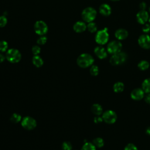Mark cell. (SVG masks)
Instances as JSON below:
<instances>
[{
  "mask_svg": "<svg viewBox=\"0 0 150 150\" xmlns=\"http://www.w3.org/2000/svg\"><path fill=\"white\" fill-rule=\"evenodd\" d=\"M10 120L13 123H18L22 120V117L20 114L18 113H13L11 115Z\"/></svg>",
  "mask_w": 150,
  "mask_h": 150,
  "instance_id": "cell-25",
  "label": "cell"
},
{
  "mask_svg": "<svg viewBox=\"0 0 150 150\" xmlns=\"http://www.w3.org/2000/svg\"><path fill=\"white\" fill-rule=\"evenodd\" d=\"M94 62L93 57L88 53H82L77 59V63L81 68H87L92 66Z\"/></svg>",
  "mask_w": 150,
  "mask_h": 150,
  "instance_id": "cell-1",
  "label": "cell"
},
{
  "mask_svg": "<svg viewBox=\"0 0 150 150\" xmlns=\"http://www.w3.org/2000/svg\"><path fill=\"white\" fill-rule=\"evenodd\" d=\"M90 73L93 76H97L98 73H99L98 67L97 66H96V65H92V66H91V67L90 69Z\"/></svg>",
  "mask_w": 150,
  "mask_h": 150,
  "instance_id": "cell-26",
  "label": "cell"
},
{
  "mask_svg": "<svg viewBox=\"0 0 150 150\" xmlns=\"http://www.w3.org/2000/svg\"><path fill=\"white\" fill-rule=\"evenodd\" d=\"M91 110L92 112L96 115H101L103 111V107H101V105H100L99 104H97V103L93 104V105L91 106Z\"/></svg>",
  "mask_w": 150,
  "mask_h": 150,
  "instance_id": "cell-17",
  "label": "cell"
},
{
  "mask_svg": "<svg viewBox=\"0 0 150 150\" xmlns=\"http://www.w3.org/2000/svg\"><path fill=\"white\" fill-rule=\"evenodd\" d=\"M40 47L38 45L33 46L32 48V52L34 55H38L40 53Z\"/></svg>",
  "mask_w": 150,
  "mask_h": 150,
  "instance_id": "cell-31",
  "label": "cell"
},
{
  "mask_svg": "<svg viewBox=\"0 0 150 150\" xmlns=\"http://www.w3.org/2000/svg\"><path fill=\"white\" fill-rule=\"evenodd\" d=\"M146 133L148 134V135H150V127H148L145 131Z\"/></svg>",
  "mask_w": 150,
  "mask_h": 150,
  "instance_id": "cell-38",
  "label": "cell"
},
{
  "mask_svg": "<svg viewBox=\"0 0 150 150\" xmlns=\"http://www.w3.org/2000/svg\"><path fill=\"white\" fill-rule=\"evenodd\" d=\"M21 125L26 130H32L37 125L36 121L32 117L26 116L23 117L21 120Z\"/></svg>",
  "mask_w": 150,
  "mask_h": 150,
  "instance_id": "cell-6",
  "label": "cell"
},
{
  "mask_svg": "<svg viewBox=\"0 0 150 150\" xmlns=\"http://www.w3.org/2000/svg\"><path fill=\"white\" fill-rule=\"evenodd\" d=\"M145 101L147 103L150 104V93H148V94L145 96Z\"/></svg>",
  "mask_w": 150,
  "mask_h": 150,
  "instance_id": "cell-36",
  "label": "cell"
},
{
  "mask_svg": "<svg viewBox=\"0 0 150 150\" xmlns=\"http://www.w3.org/2000/svg\"><path fill=\"white\" fill-rule=\"evenodd\" d=\"M102 118L103 121H104L106 123L113 124L116 121L117 119V115L115 111L109 110L103 112Z\"/></svg>",
  "mask_w": 150,
  "mask_h": 150,
  "instance_id": "cell-9",
  "label": "cell"
},
{
  "mask_svg": "<svg viewBox=\"0 0 150 150\" xmlns=\"http://www.w3.org/2000/svg\"><path fill=\"white\" fill-rule=\"evenodd\" d=\"M5 59H6V56H5L2 53H0V63L3 62Z\"/></svg>",
  "mask_w": 150,
  "mask_h": 150,
  "instance_id": "cell-37",
  "label": "cell"
},
{
  "mask_svg": "<svg viewBox=\"0 0 150 150\" xmlns=\"http://www.w3.org/2000/svg\"><path fill=\"white\" fill-rule=\"evenodd\" d=\"M5 56L7 60L12 63H18L22 57L20 52L18 49L14 48L8 49L6 52Z\"/></svg>",
  "mask_w": 150,
  "mask_h": 150,
  "instance_id": "cell-2",
  "label": "cell"
},
{
  "mask_svg": "<svg viewBox=\"0 0 150 150\" xmlns=\"http://www.w3.org/2000/svg\"><path fill=\"white\" fill-rule=\"evenodd\" d=\"M87 29V25L85 22L82 21H78L76 22L73 25V29L77 33H81L86 30Z\"/></svg>",
  "mask_w": 150,
  "mask_h": 150,
  "instance_id": "cell-16",
  "label": "cell"
},
{
  "mask_svg": "<svg viewBox=\"0 0 150 150\" xmlns=\"http://www.w3.org/2000/svg\"><path fill=\"white\" fill-rule=\"evenodd\" d=\"M148 12L145 10H140L136 15L137 22L140 23L144 25L149 19Z\"/></svg>",
  "mask_w": 150,
  "mask_h": 150,
  "instance_id": "cell-11",
  "label": "cell"
},
{
  "mask_svg": "<svg viewBox=\"0 0 150 150\" xmlns=\"http://www.w3.org/2000/svg\"><path fill=\"white\" fill-rule=\"evenodd\" d=\"M87 29H88V30L90 32L94 33L97 30V26L96 24V23H94L93 22H91L88 23V24L87 25Z\"/></svg>",
  "mask_w": 150,
  "mask_h": 150,
  "instance_id": "cell-24",
  "label": "cell"
},
{
  "mask_svg": "<svg viewBox=\"0 0 150 150\" xmlns=\"http://www.w3.org/2000/svg\"><path fill=\"white\" fill-rule=\"evenodd\" d=\"M142 30L145 34L148 33L150 32V24L149 23H145L142 28Z\"/></svg>",
  "mask_w": 150,
  "mask_h": 150,
  "instance_id": "cell-33",
  "label": "cell"
},
{
  "mask_svg": "<svg viewBox=\"0 0 150 150\" xmlns=\"http://www.w3.org/2000/svg\"><path fill=\"white\" fill-rule=\"evenodd\" d=\"M138 67L141 70H145L149 68V63L146 60H142L138 63Z\"/></svg>",
  "mask_w": 150,
  "mask_h": 150,
  "instance_id": "cell-23",
  "label": "cell"
},
{
  "mask_svg": "<svg viewBox=\"0 0 150 150\" xmlns=\"http://www.w3.org/2000/svg\"><path fill=\"white\" fill-rule=\"evenodd\" d=\"M138 42L139 45L143 49H150V36L148 34H143L141 35L138 39Z\"/></svg>",
  "mask_w": 150,
  "mask_h": 150,
  "instance_id": "cell-10",
  "label": "cell"
},
{
  "mask_svg": "<svg viewBox=\"0 0 150 150\" xmlns=\"http://www.w3.org/2000/svg\"><path fill=\"white\" fill-rule=\"evenodd\" d=\"M97 11L92 7H87L83 9L81 13V17L86 22H93L96 18Z\"/></svg>",
  "mask_w": 150,
  "mask_h": 150,
  "instance_id": "cell-3",
  "label": "cell"
},
{
  "mask_svg": "<svg viewBox=\"0 0 150 150\" xmlns=\"http://www.w3.org/2000/svg\"><path fill=\"white\" fill-rule=\"evenodd\" d=\"M47 38L46 36H41L40 38H39L37 40V43L39 45H45L47 42Z\"/></svg>",
  "mask_w": 150,
  "mask_h": 150,
  "instance_id": "cell-30",
  "label": "cell"
},
{
  "mask_svg": "<svg viewBox=\"0 0 150 150\" xmlns=\"http://www.w3.org/2000/svg\"><path fill=\"white\" fill-rule=\"evenodd\" d=\"M145 92L142 88H137L131 93V97L134 100H140L144 97Z\"/></svg>",
  "mask_w": 150,
  "mask_h": 150,
  "instance_id": "cell-12",
  "label": "cell"
},
{
  "mask_svg": "<svg viewBox=\"0 0 150 150\" xmlns=\"http://www.w3.org/2000/svg\"><path fill=\"white\" fill-rule=\"evenodd\" d=\"M128 36V31L122 28H120L115 32V37L120 40L125 39Z\"/></svg>",
  "mask_w": 150,
  "mask_h": 150,
  "instance_id": "cell-14",
  "label": "cell"
},
{
  "mask_svg": "<svg viewBox=\"0 0 150 150\" xmlns=\"http://www.w3.org/2000/svg\"><path fill=\"white\" fill-rule=\"evenodd\" d=\"M142 89L146 93H150V78L146 79L142 84Z\"/></svg>",
  "mask_w": 150,
  "mask_h": 150,
  "instance_id": "cell-19",
  "label": "cell"
},
{
  "mask_svg": "<svg viewBox=\"0 0 150 150\" xmlns=\"http://www.w3.org/2000/svg\"><path fill=\"white\" fill-rule=\"evenodd\" d=\"M127 59V55L125 53L120 52L116 54H114L110 57V62L114 66L120 65L124 63Z\"/></svg>",
  "mask_w": 150,
  "mask_h": 150,
  "instance_id": "cell-5",
  "label": "cell"
},
{
  "mask_svg": "<svg viewBox=\"0 0 150 150\" xmlns=\"http://www.w3.org/2000/svg\"><path fill=\"white\" fill-rule=\"evenodd\" d=\"M149 12H150V6H149Z\"/></svg>",
  "mask_w": 150,
  "mask_h": 150,
  "instance_id": "cell-41",
  "label": "cell"
},
{
  "mask_svg": "<svg viewBox=\"0 0 150 150\" xmlns=\"http://www.w3.org/2000/svg\"><path fill=\"white\" fill-rule=\"evenodd\" d=\"M62 148L63 150H71L72 149V145L70 142L65 141L62 143Z\"/></svg>",
  "mask_w": 150,
  "mask_h": 150,
  "instance_id": "cell-28",
  "label": "cell"
},
{
  "mask_svg": "<svg viewBox=\"0 0 150 150\" xmlns=\"http://www.w3.org/2000/svg\"><path fill=\"white\" fill-rule=\"evenodd\" d=\"M103 121V118L100 117V115H97L96 117H95V118H94V122L96 124H98L101 122Z\"/></svg>",
  "mask_w": 150,
  "mask_h": 150,
  "instance_id": "cell-34",
  "label": "cell"
},
{
  "mask_svg": "<svg viewBox=\"0 0 150 150\" xmlns=\"http://www.w3.org/2000/svg\"><path fill=\"white\" fill-rule=\"evenodd\" d=\"M148 21H149V24H150V17L149 18V19H148Z\"/></svg>",
  "mask_w": 150,
  "mask_h": 150,
  "instance_id": "cell-39",
  "label": "cell"
},
{
  "mask_svg": "<svg viewBox=\"0 0 150 150\" xmlns=\"http://www.w3.org/2000/svg\"><path fill=\"white\" fill-rule=\"evenodd\" d=\"M139 7L140 8L141 10H145L146 8V4L145 2H142L139 4Z\"/></svg>",
  "mask_w": 150,
  "mask_h": 150,
  "instance_id": "cell-35",
  "label": "cell"
},
{
  "mask_svg": "<svg viewBox=\"0 0 150 150\" xmlns=\"http://www.w3.org/2000/svg\"><path fill=\"white\" fill-rule=\"evenodd\" d=\"M93 144L97 148H101L102 146H103L104 144V141L101 138L97 137L93 139Z\"/></svg>",
  "mask_w": 150,
  "mask_h": 150,
  "instance_id": "cell-21",
  "label": "cell"
},
{
  "mask_svg": "<svg viewBox=\"0 0 150 150\" xmlns=\"http://www.w3.org/2000/svg\"><path fill=\"white\" fill-rule=\"evenodd\" d=\"M8 20L6 17L5 15H2L0 16V27L3 28L6 26L7 24Z\"/></svg>",
  "mask_w": 150,
  "mask_h": 150,
  "instance_id": "cell-29",
  "label": "cell"
},
{
  "mask_svg": "<svg viewBox=\"0 0 150 150\" xmlns=\"http://www.w3.org/2000/svg\"><path fill=\"white\" fill-rule=\"evenodd\" d=\"M96 56L100 59H103L107 56V51L102 46H97L94 50Z\"/></svg>",
  "mask_w": 150,
  "mask_h": 150,
  "instance_id": "cell-13",
  "label": "cell"
},
{
  "mask_svg": "<svg viewBox=\"0 0 150 150\" xmlns=\"http://www.w3.org/2000/svg\"><path fill=\"white\" fill-rule=\"evenodd\" d=\"M8 47V43L5 40L0 41V52H6Z\"/></svg>",
  "mask_w": 150,
  "mask_h": 150,
  "instance_id": "cell-27",
  "label": "cell"
},
{
  "mask_svg": "<svg viewBox=\"0 0 150 150\" xmlns=\"http://www.w3.org/2000/svg\"><path fill=\"white\" fill-rule=\"evenodd\" d=\"M99 12L102 15L108 16L111 13V6L107 4H103L99 7Z\"/></svg>",
  "mask_w": 150,
  "mask_h": 150,
  "instance_id": "cell-15",
  "label": "cell"
},
{
  "mask_svg": "<svg viewBox=\"0 0 150 150\" xmlns=\"http://www.w3.org/2000/svg\"><path fill=\"white\" fill-rule=\"evenodd\" d=\"M111 1H117L118 0H111Z\"/></svg>",
  "mask_w": 150,
  "mask_h": 150,
  "instance_id": "cell-40",
  "label": "cell"
},
{
  "mask_svg": "<svg viewBox=\"0 0 150 150\" xmlns=\"http://www.w3.org/2000/svg\"><path fill=\"white\" fill-rule=\"evenodd\" d=\"M124 150H138V148L134 144L129 143L125 146Z\"/></svg>",
  "mask_w": 150,
  "mask_h": 150,
  "instance_id": "cell-32",
  "label": "cell"
},
{
  "mask_svg": "<svg viewBox=\"0 0 150 150\" xmlns=\"http://www.w3.org/2000/svg\"><path fill=\"white\" fill-rule=\"evenodd\" d=\"M32 63L36 67H40L43 64V60L39 55H34L32 57Z\"/></svg>",
  "mask_w": 150,
  "mask_h": 150,
  "instance_id": "cell-18",
  "label": "cell"
},
{
  "mask_svg": "<svg viewBox=\"0 0 150 150\" xmlns=\"http://www.w3.org/2000/svg\"><path fill=\"white\" fill-rule=\"evenodd\" d=\"M108 39L109 34L108 32V29L107 28L98 30L95 36L96 42L100 45L106 44L108 42Z\"/></svg>",
  "mask_w": 150,
  "mask_h": 150,
  "instance_id": "cell-4",
  "label": "cell"
},
{
  "mask_svg": "<svg viewBox=\"0 0 150 150\" xmlns=\"http://www.w3.org/2000/svg\"><path fill=\"white\" fill-rule=\"evenodd\" d=\"M122 43L118 40H113L110 42L107 47V51L108 53L111 54H116L121 51L122 49Z\"/></svg>",
  "mask_w": 150,
  "mask_h": 150,
  "instance_id": "cell-7",
  "label": "cell"
},
{
  "mask_svg": "<svg viewBox=\"0 0 150 150\" xmlns=\"http://www.w3.org/2000/svg\"><path fill=\"white\" fill-rule=\"evenodd\" d=\"M81 150H96V147L93 143L87 142L83 144Z\"/></svg>",
  "mask_w": 150,
  "mask_h": 150,
  "instance_id": "cell-22",
  "label": "cell"
},
{
  "mask_svg": "<svg viewBox=\"0 0 150 150\" xmlns=\"http://www.w3.org/2000/svg\"><path fill=\"white\" fill-rule=\"evenodd\" d=\"M124 89V84L120 81L115 83L113 86V90L115 93H121Z\"/></svg>",
  "mask_w": 150,
  "mask_h": 150,
  "instance_id": "cell-20",
  "label": "cell"
},
{
  "mask_svg": "<svg viewBox=\"0 0 150 150\" xmlns=\"http://www.w3.org/2000/svg\"><path fill=\"white\" fill-rule=\"evenodd\" d=\"M34 30L36 34L40 36L45 35L48 31L47 24L43 21H38L34 25Z\"/></svg>",
  "mask_w": 150,
  "mask_h": 150,
  "instance_id": "cell-8",
  "label": "cell"
}]
</instances>
